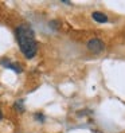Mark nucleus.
<instances>
[{"instance_id": "39448f33", "label": "nucleus", "mask_w": 125, "mask_h": 133, "mask_svg": "<svg viewBox=\"0 0 125 133\" xmlns=\"http://www.w3.org/2000/svg\"><path fill=\"white\" fill-rule=\"evenodd\" d=\"M15 109H16L18 112H24V106H23V101L19 99L18 102H15Z\"/></svg>"}, {"instance_id": "0eeeda50", "label": "nucleus", "mask_w": 125, "mask_h": 133, "mask_svg": "<svg viewBox=\"0 0 125 133\" xmlns=\"http://www.w3.org/2000/svg\"><path fill=\"white\" fill-rule=\"evenodd\" d=\"M2 117H3V113H2V110H0V120H2Z\"/></svg>"}, {"instance_id": "f03ea898", "label": "nucleus", "mask_w": 125, "mask_h": 133, "mask_svg": "<svg viewBox=\"0 0 125 133\" xmlns=\"http://www.w3.org/2000/svg\"><path fill=\"white\" fill-rule=\"evenodd\" d=\"M88 49L93 52H101L104 50V43L100 39H90L88 42Z\"/></svg>"}, {"instance_id": "423d86ee", "label": "nucleus", "mask_w": 125, "mask_h": 133, "mask_svg": "<svg viewBox=\"0 0 125 133\" xmlns=\"http://www.w3.org/2000/svg\"><path fill=\"white\" fill-rule=\"evenodd\" d=\"M35 117H36V120H41V121H43V120H44L42 114H35Z\"/></svg>"}, {"instance_id": "20e7f679", "label": "nucleus", "mask_w": 125, "mask_h": 133, "mask_svg": "<svg viewBox=\"0 0 125 133\" xmlns=\"http://www.w3.org/2000/svg\"><path fill=\"white\" fill-rule=\"evenodd\" d=\"M2 65L5 66V67L12 69L14 71H16V73H22V67L18 66V65H15V63H11V62H7V61H2Z\"/></svg>"}, {"instance_id": "f257e3e1", "label": "nucleus", "mask_w": 125, "mask_h": 133, "mask_svg": "<svg viewBox=\"0 0 125 133\" xmlns=\"http://www.w3.org/2000/svg\"><path fill=\"white\" fill-rule=\"evenodd\" d=\"M15 35H16L19 47H20V51L23 52V55L28 59L34 58L38 52V44L35 41L32 28L27 24H20L15 30Z\"/></svg>"}, {"instance_id": "7ed1b4c3", "label": "nucleus", "mask_w": 125, "mask_h": 133, "mask_svg": "<svg viewBox=\"0 0 125 133\" xmlns=\"http://www.w3.org/2000/svg\"><path fill=\"white\" fill-rule=\"evenodd\" d=\"M93 19L98 23H106L108 22V16L101 12H93Z\"/></svg>"}]
</instances>
